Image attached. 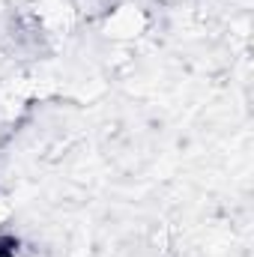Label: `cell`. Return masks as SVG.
Here are the masks:
<instances>
[{
  "instance_id": "1",
  "label": "cell",
  "mask_w": 254,
  "mask_h": 257,
  "mask_svg": "<svg viewBox=\"0 0 254 257\" xmlns=\"http://www.w3.org/2000/svg\"><path fill=\"white\" fill-rule=\"evenodd\" d=\"M6 215H9V209H6V203H3V200H0V224H3V221H6Z\"/></svg>"
}]
</instances>
